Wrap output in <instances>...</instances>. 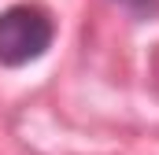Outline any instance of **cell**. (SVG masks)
Returning a JSON list of instances; mask_svg holds the SVG:
<instances>
[{
	"label": "cell",
	"instance_id": "7a4b0ae2",
	"mask_svg": "<svg viewBox=\"0 0 159 155\" xmlns=\"http://www.w3.org/2000/svg\"><path fill=\"white\" fill-rule=\"evenodd\" d=\"M119 4H126V7H148L152 0H119Z\"/></svg>",
	"mask_w": 159,
	"mask_h": 155
},
{
	"label": "cell",
	"instance_id": "6da1fadb",
	"mask_svg": "<svg viewBox=\"0 0 159 155\" xmlns=\"http://www.w3.org/2000/svg\"><path fill=\"white\" fill-rule=\"evenodd\" d=\"M56 19L44 4L22 0L0 11V67H30L52 48Z\"/></svg>",
	"mask_w": 159,
	"mask_h": 155
}]
</instances>
